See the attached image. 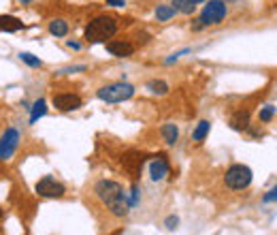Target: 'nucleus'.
Returning a JSON list of instances; mask_svg holds the SVG:
<instances>
[{
  "mask_svg": "<svg viewBox=\"0 0 277 235\" xmlns=\"http://www.w3.org/2000/svg\"><path fill=\"white\" fill-rule=\"evenodd\" d=\"M94 192H96V197L103 201L105 208L109 210L113 216H117V218L126 216L128 210L132 208V203L128 201V197H126V192L122 188V184H117V182H113V180H101V182H96Z\"/></svg>",
  "mask_w": 277,
  "mask_h": 235,
  "instance_id": "1",
  "label": "nucleus"
},
{
  "mask_svg": "<svg viewBox=\"0 0 277 235\" xmlns=\"http://www.w3.org/2000/svg\"><path fill=\"white\" fill-rule=\"evenodd\" d=\"M117 32V21L111 15H98L85 26V39L90 43H107Z\"/></svg>",
  "mask_w": 277,
  "mask_h": 235,
  "instance_id": "2",
  "label": "nucleus"
},
{
  "mask_svg": "<svg viewBox=\"0 0 277 235\" xmlns=\"http://www.w3.org/2000/svg\"><path fill=\"white\" fill-rule=\"evenodd\" d=\"M132 94H134V88L130 83H124V81L109 83V85H103V88L96 90V96L105 103H124Z\"/></svg>",
  "mask_w": 277,
  "mask_h": 235,
  "instance_id": "3",
  "label": "nucleus"
},
{
  "mask_svg": "<svg viewBox=\"0 0 277 235\" xmlns=\"http://www.w3.org/2000/svg\"><path fill=\"white\" fill-rule=\"evenodd\" d=\"M224 182L232 190H245L252 184V169L247 165H232L226 169Z\"/></svg>",
  "mask_w": 277,
  "mask_h": 235,
  "instance_id": "4",
  "label": "nucleus"
},
{
  "mask_svg": "<svg viewBox=\"0 0 277 235\" xmlns=\"http://www.w3.org/2000/svg\"><path fill=\"white\" fill-rule=\"evenodd\" d=\"M226 2L224 0H209L207 4H205V9L201 11V21L203 26H216L220 24L224 17H226Z\"/></svg>",
  "mask_w": 277,
  "mask_h": 235,
  "instance_id": "5",
  "label": "nucleus"
},
{
  "mask_svg": "<svg viewBox=\"0 0 277 235\" xmlns=\"http://www.w3.org/2000/svg\"><path fill=\"white\" fill-rule=\"evenodd\" d=\"M34 190H37V195L43 199H60V197H64V192H66V188H64L60 182H55V177H52V175H45L43 180H39Z\"/></svg>",
  "mask_w": 277,
  "mask_h": 235,
  "instance_id": "6",
  "label": "nucleus"
},
{
  "mask_svg": "<svg viewBox=\"0 0 277 235\" xmlns=\"http://www.w3.org/2000/svg\"><path fill=\"white\" fill-rule=\"evenodd\" d=\"M19 146V133L17 128H6V131L0 135V160H9L15 150Z\"/></svg>",
  "mask_w": 277,
  "mask_h": 235,
  "instance_id": "7",
  "label": "nucleus"
},
{
  "mask_svg": "<svg viewBox=\"0 0 277 235\" xmlns=\"http://www.w3.org/2000/svg\"><path fill=\"white\" fill-rule=\"evenodd\" d=\"M143 165H145V156L143 154H137V152H128L122 156V167L132 180L141 177V171H143Z\"/></svg>",
  "mask_w": 277,
  "mask_h": 235,
  "instance_id": "8",
  "label": "nucleus"
},
{
  "mask_svg": "<svg viewBox=\"0 0 277 235\" xmlns=\"http://www.w3.org/2000/svg\"><path fill=\"white\" fill-rule=\"evenodd\" d=\"M83 105L81 96L70 94V92H62V94H54V107L60 111H75Z\"/></svg>",
  "mask_w": 277,
  "mask_h": 235,
  "instance_id": "9",
  "label": "nucleus"
},
{
  "mask_svg": "<svg viewBox=\"0 0 277 235\" xmlns=\"http://www.w3.org/2000/svg\"><path fill=\"white\" fill-rule=\"evenodd\" d=\"M107 52L115 58H128V56L134 54V45L130 41H124V39H113V41H107L105 43Z\"/></svg>",
  "mask_w": 277,
  "mask_h": 235,
  "instance_id": "10",
  "label": "nucleus"
},
{
  "mask_svg": "<svg viewBox=\"0 0 277 235\" xmlns=\"http://www.w3.org/2000/svg\"><path fill=\"white\" fill-rule=\"evenodd\" d=\"M149 175H152L154 182L165 180V177L168 175V160H166V156H158L156 160L149 162Z\"/></svg>",
  "mask_w": 277,
  "mask_h": 235,
  "instance_id": "11",
  "label": "nucleus"
},
{
  "mask_svg": "<svg viewBox=\"0 0 277 235\" xmlns=\"http://www.w3.org/2000/svg\"><path fill=\"white\" fill-rule=\"evenodd\" d=\"M230 126L234 128V131H245V128L250 126V111L247 109L234 111L232 118H230Z\"/></svg>",
  "mask_w": 277,
  "mask_h": 235,
  "instance_id": "12",
  "label": "nucleus"
},
{
  "mask_svg": "<svg viewBox=\"0 0 277 235\" xmlns=\"http://www.w3.org/2000/svg\"><path fill=\"white\" fill-rule=\"evenodd\" d=\"M24 28V21L13 15H0V30L2 32H17Z\"/></svg>",
  "mask_w": 277,
  "mask_h": 235,
  "instance_id": "13",
  "label": "nucleus"
},
{
  "mask_svg": "<svg viewBox=\"0 0 277 235\" xmlns=\"http://www.w3.org/2000/svg\"><path fill=\"white\" fill-rule=\"evenodd\" d=\"M45 113H47V103H45V98H39V101L30 107V124H37L39 118H43Z\"/></svg>",
  "mask_w": 277,
  "mask_h": 235,
  "instance_id": "14",
  "label": "nucleus"
},
{
  "mask_svg": "<svg viewBox=\"0 0 277 235\" xmlns=\"http://www.w3.org/2000/svg\"><path fill=\"white\" fill-rule=\"evenodd\" d=\"M49 32H52L54 37H66V34H68V21L52 19V21H49Z\"/></svg>",
  "mask_w": 277,
  "mask_h": 235,
  "instance_id": "15",
  "label": "nucleus"
},
{
  "mask_svg": "<svg viewBox=\"0 0 277 235\" xmlns=\"http://www.w3.org/2000/svg\"><path fill=\"white\" fill-rule=\"evenodd\" d=\"M173 9L177 13H186V15H190V13H194L196 11V2L194 0H173Z\"/></svg>",
  "mask_w": 277,
  "mask_h": 235,
  "instance_id": "16",
  "label": "nucleus"
},
{
  "mask_svg": "<svg viewBox=\"0 0 277 235\" xmlns=\"http://www.w3.org/2000/svg\"><path fill=\"white\" fill-rule=\"evenodd\" d=\"M160 133H162V137H165V141H166L168 146H175L177 137H179V131H177L175 124H165V126L160 128Z\"/></svg>",
  "mask_w": 277,
  "mask_h": 235,
  "instance_id": "17",
  "label": "nucleus"
},
{
  "mask_svg": "<svg viewBox=\"0 0 277 235\" xmlns=\"http://www.w3.org/2000/svg\"><path fill=\"white\" fill-rule=\"evenodd\" d=\"M175 9L173 4H158V9H156V19L158 21H168L170 17H175Z\"/></svg>",
  "mask_w": 277,
  "mask_h": 235,
  "instance_id": "18",
  "label": "nucleus"
},
{
  "mask_svg": "<svg viewBox=\"0 0 277 235\" xmlns=\"http://www.w3.org/2000/svg\"><path fill=\"white\" fill-rule=\"evenodd\" d=\"M209 128H211V124L207 122V120L198 122V126L194 128V133H192V139H194V141H203V139L209 135Z\"/></svg>",
  "mask_w": 277,
  "mask_h": 235,
  "instance_id": "19",
  "label": "nucleus"
},
{
  "mask_svg": "<svg viewBox=\"0 0 277 235\" xmlns=\"http://www.w3.org/2000/svg\"><path fill=\"white\" fill-rule=\"evenodd\" d=\"M147 88H149V92H152V94H166L168 92V83L166 81H162V79H152L147 83Z\"/></svg>",
  "mask_w": 277,
  "mask_h": 235,
  "instance_id": "20",
  "label": "nucleus"
},
{
  "mask_svg": "<svg viewBox=\"0 0 277 235\" xmlns=\"http://www.w3.org/2000/svg\"><path fill=\"white\" fill-rule=\"evenodd\" d=\"M19 60L26 62L28 67H32V69H39L41 64H43L41 58H37V56H32V54H28V52H21V54H19Z\"/></svg>",
  "mask_w": 277,
  "mask_h": 235,
  "instance_id": "21",
  "label": "nucleus"
},
{
  "mask_svg": "<svg viewBox=\"0 0 277 235\" xmlns=\"http://www.w3.org/2000/svg\"><path fill=\"white\" fill-rule=\"evenodd\" d=\"M275 116V107L273 105H265L262 109L258 111V118H260V122H271Z\"/></svg>",
  "mask_w": 277,
  "mask_h": 235,
  "instance_id": "22",
  "label": "nucleus"
},
{
  "mask_svg": "<svg viewBox=\"0 0 277 235\" xmlns=\"http://www.w3.org/2000/svg\"><path fill=\"white\" fill-rule=\"evenodd\" d=\"M262 201H265V203H277V186H273L271 190H269L267 195L262 197Z\"/></svg>",
  "mask_w": 277,
  "mask_h": 235,
  "instance_id": "23",
  "label": "nucleus"
},
{
  "mask_svg": "<svg viewBox=\"0 0 277 235\" xmlns=\"http://www.w3.org/2000/svg\"><path fill=\"white\" fill-rule=\"evenodd\" d=\"M165 225H166V229H168V231H173L175 227L179 225V218H177V216H168V218L165 220Z\"/></svg>",
  "mask_w": 277,
  "mask_h": 235,
  "instance_id": "24",
  "label": "nucleus"
},
{
  "mask_svg": "<svg viewBox=\"0 0 277 235\" xmlns=\"http://www.w3.org/2000/svg\"><path fill=\"white\" fill-rule=\"evenodd\" d=\"M186 52H188V49H181V52H177V54H173V56H170V58H166V64H173L175 60H179V58H181V56L186 54Z\"/></svg>",
  "mask_w": 277,
  "mask_h": 235,
  "instance_id": "25",
  "label": "nucleus"
},
{
  "mask_svg": "<svg viewBox=\"0 0 277 235\" xmlns=\"http://www.w3.org/2000/svg\"><path fill=\"white\" fill-rule=\"evenodd\" d=\"M107 4H111V6H124L126 0H107Z\"/></svg>",
  "mask_w": 277,
  "mask_h": 235,
  "instance_id": "26",
  "label": "nucleus"
},
{
  "mask_svg": "<svg viewBox=\"0 0 277 235\" xmlns=\"http://www.w3.org/2000/svg\"><path fill=\"white\" fill-rule=\"evenodd\" d=\"M66 45H68L70 49H81V45H79V43H77V41H68Z\"/></svg>",
  "mask_w": 277,
  "mask_h": 235,
  "instance_id": "27",
  "label": "nucleus"
},
{
  "mask_svg": "<svg viewBox=\"0 0 277 235\" xmlns=\"http://www.w3.org/2000/svg\"><path fill=\"white\" fill-rule=\"evenodd\" d=\"M17 2H21V4H28V2H32V0H17Z\"/></svg>",
  "mask_w": 277,
  "mask_h": 235,
  "instance_id": "28",
  "label": "nucleus"
},
{
  "mask_svg": "<svg viewBox=\"0 0 277 235\" xmlns=\"http://www.w3.org/2000/svg\"><path fill=\"white\" fill-rule=\"evenodd\" d=\"M194 2H205V0H194Z\"/></svg>",
  "mask_w": 277,
  "mask_h": 235,
  "instance_id": "29",
  "label": "nucleus"
},
{
  "mask_svg": "<svg viewBox=\"0 0 277 235\" xmlns=\"http://www.w3.org/2000/svg\"><path fill=\"white\" fill-rule=\"evenodd\" d=\"M0 216H2V210H0Z\"/></svg>",
  "mask_w": 277,
  "mask_h": 235,
  "instance_id": "30",
  "label": "nucleus"
}]
</instances>
